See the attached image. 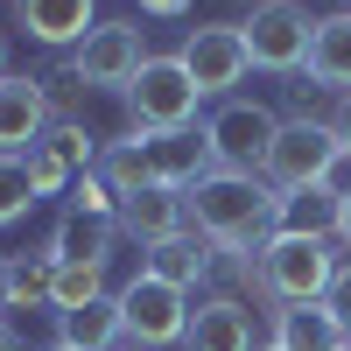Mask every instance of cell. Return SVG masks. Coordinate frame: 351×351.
Listing matches in <instances>:
<instances>
[{"mask_svg":"<svg viewBox=\"0 0 351 351\" xmlns=\"http://www.w3.org/2000/svg\"><path fill=\"white\" fill-rule=\"evenodd\" d=\"M183 204H190V232H204L218 253H260L274 239V183L267 176L211 169L197 190H183Z\"/></svg>","mask_w":351,"mask_h":351,"instance_id":"cell-1","label":"cell"},{"mask_svg":"<svg viewBox=\"0 0 351 351\" xmlns=\"http://www.w3.org/2000/svg\"><path fill=\"white\" fill-rule=\"evenodd\" d=\"M344 8H351V0H344Z\"/></svg>","mask_w":351,"mask_h":351,"instance_id":"cell-39","label":"cell"},{"mask_svg":"<svg viewBox=\"0 0 351 351\" xmlns=\"http://www.w3.org/2000/svg\"><path fill=\"white\" fill-rule=\"evenodd\" d=\"M344 351H351V344H344Z\"/></svg>","mask_w":351,"mask_h":351,"instance_id":"cell-40","label":"cell"},{"mask_svg":"<svg viewBox=\"0 0 351 351\" xmlns=\"http://www.w3.org/2000/svg\"><path fill=\"white\" fill-rule=\"evenodd\" d=\"M246 49H253V71H281L295 77L309 64V36H316V14L302 0H274V8H253L246 21Z\"/></svg>","mask_w":351,"mask_h":351,"instance_id":"cell-8","label":"cell"},{"mask_svg":"<svg viewBox=\"0 0 351 351\" xmlns=\"http://www.w3.org/2000/svg\"><path fill=\"white\" fill-rule=\"evenodd\" d=\"M337 190H344V211H337V239L351 246V183H337Z\"/></svg>","mask_w":351,"mask_h":351,"instance_id":"cell-31","label":"cell"},{"mask_svg":"<svg viewBox=\"0 0 351 351\" xmlns=\"http://www.w3.org/2000/svg\"><path fill=\"white\" fill-rule=\"evenodd\" d=\"M176 56H183V71L197 77L204 99H232V84H246V71H253V49H246L239 21H197Z\"/></svg>","mask_w":351,"mask_h":351,"instance_id":"cell-7","label":"cell"},{"mask_svg":"<svg viewBox=\"0 0 351 351\" xmlns=\"http://www.w3.org/2000/svg\"><path fill=\"white\" fill-rule=\"evenodd\" d=\"M0 316H8V253H0Z\"/></svg>","mask_w":351,"mask_h":351,"instance_id":"cell-33","label":"cell"},{"mask_svg":"<svg viewBox=\"0 0 351 351\" xmlns=\"http://www.w3.org/2000/svg\"><path fill=\"white\" fill-rule=\"evenodd\" d=\"M14 28L43 49H77L99 28V0H14Z\"/></svg>","mask_w":351,"mask_h":351,"instance_id":"cell-12","label":"cell"},{"mask_svg":"<svg viewBox=\"0 0 351 351\" xmlns=\"http://www.w3.org/2000/svg\"><path fill=\"white\" fill-rule=\"evenodd\" d=\"M274 106H260V99H225L211 120H204V141H211V162L232 169V176H260L267 169V148H274Z\"/></svg>","mask_w":351,"mask_h":351,"instance_id":"cell-5","label":"cell"},{"mask_svg":"<svg viewBox=\"0 0 351 351\" xmlns=\"http://www.w3.org/2000/svg\"><path fill=\"white\" fill-rule=\"evenodd\" d=\"M120 324H127V344L169 351V344H183V330H190V295L141 267V274L120 288Z\"/></svg>","mask_w":351,"mask_h":351,"instance_id":"cell-6","label":"cell"},{"mask_svg":"<svg viewBox=\"0 0 351 351\" xmlns=\"http://www.w3.org/2000/svg\"><path fill=\"white\" fill-rule=\"evenodd\" d=\"M120 232L127 239H141V246H169V239H183L190 232V204H183V190H141V197H127L120 204Z\"/></svg>","mask_w":351,"mask_h":351,"instance_id":"cell-14","label":"cell"},{"mask_svg":"<svg viewBox=\"0 0 351 351\" xmlns=\"http://www.w3.org/2000/svg\"><path fill=\"white\" fill-rule=\"evenodd\" d=\"M120 99H127L134 134H183V127H197V106H204L197 77L183 71V56H148Z\"/></svg>","mask_w":351,"mask_h":351,"instance_id":"cell-4","label":"cell"},{"mask_svg":"<svg viewBox=\"0 0 351 351\" xmlns=\"http://www.w3.org/2000/svg\"><path fill=\"white\" fill-rule=\"evenodd\" d=\"M330 127H337V141H344V162H351V92L337 99V120H330Z\"/></svg>","mask_w":351,"mask_h":351,"instance_id":"cell-30","label":"cell"},{"mask_svg":"<svg viewBox=\"0 0 351 351\" xmlns=\"http://www.w3.org/2000/svg\"><path fill=\"white\" fill-rule=\"evenodd\" d=\"M302 77L316 84V92H330V99H344V92H351V8H344V14H324V21H316Z\"/></svg>","mask_w":351,"mask_h":351,"instance_id":"cell-17","label":"cell"},{"mask_svg":"<svg viewBox=\"0 0 351 351\" xmlns=\"http://www.w3.org/2000/svg\"><path fill=\"white\" fill-rule=\"evenodd\" d=\"M56 127V99H49V77H28L8 71L0 77V155H28L36 141Z\"/></svg>","mask_w":351,"mask_h":351,"instance_id":"cell-10","label":"cell"},{"mask_svg":"<svg viewBox=\"0 0 351 351\" xmlns=\"http://www.w3.org/2000/svg\"><path fill=\"white\" fill-rule=\"evenodd\" d=\"M330 316H337V324H344V337H351V260H344V267H337V281H330Z\"/></svg>","mask_w":351,"mask_h":351,"instance_id":"cell-28","label":"cell"},{"mask_svg":"<svg viewBox=\"0 0 351 351\" xmlns=\"http://www.w3.org/2000/svg\"><path fill=\"white\" fill-rule=\"evenodd\" d=\"M232 8H246V14H253V8H274V0H232Z\"/></svg>","mask_w":351,"mask_h":351,"instance_id":"cell-34","label":"cell"},{"mask_svg":"<svg viewBox=\"0 0 351 351\" xmlns=\"http://www.w3.org/2000/svg\"><path fill=\"white\" fill-rule=\"evenodd\" d=\"M49 351H77V344H49Z\"/></svg>","mask_w":351,"mask_h":351,"instance_id":"cell-36","label":"cell"},{"mask_svg":"<svg viewBox=\"0 0 351 351\" xmlns=\"http://www.w3.org/2000/svg\"><path fill=\"white\" fill-rule=\"evenodd\" d=\"M112 239H120V225L112 218H84V211H56V225H49V260H71V267H112Z\"/></svg>","mask_w":351,"mask_h":351,"instance_id":"cell-15","label":"cell"},{"mask_svg":"<svg viewBox=\"0 0 351 351\" xmlns=\"http://www.w3.org/2000/svg\"><path fill=\"white\" fill-rule=\"evenodd\" d=\"M0 351H21V337H14V324L0 316Z\"/></svg>","mask_w":351,"mask_h":351,"instance_id":"cell-32","label":"cell"},{"mask_svg":"<svg viewBox=\"0 0 351 351\" xmlns=\"http://www.w3.org/2000/svg\"><path fill=\"white\" fill-rule=\"evenodd\" d=\"M56 344H77V351H120L127 324H120V295H99L71 316H56Z\"/></svg>","mask_w":351,"mask_h":351,"instance_id":"cell-20","label":"cell"},{"mask_svg":"<svg viewBox=\"0 0 351 351\" xmlns=\"http://www.w3.org/2000/svg\"><path fill=\"white\" fill-rule=\"evenodd\" d=\"M148 64V43H141V21H99L92 36L71 49V77L99 84V92H127Z\"/></svg>","mask_w":351,"mask_h":351,"instance_id":"cell-9","label":"cell"},{"mask_svg":"<svg viewBox=\"0 0 351 351\" xmlns=\"http://www.w3.org/2000/svg\"><path fill=\"white\" fill-rule=\"evenodd\" d=\"M36 204H43V197H36V183H28V162H21V155H0V232L21 225Z\"/></svg>","mask_w":351,"mask_h":351,"instance_id":"cell-24","label":"cell"},{"mask_svg":"<svg viewBox=\"0 0 351 351\" xmlns=\"http://www.w3.org/2000/svg\"><path fill=\"white\" fill-rule=\"evenodd\" d=\"M43 141H49V148L64 155V162H71L77 176H84V169H99V148H106V141H92V134H84V120H56V127H49Z\"/></svg>","mask_w":351,"mask_h":351,"instance_id":"cell-26","label":"cell"},{"mask_svg":"<svg viewBox=\"0 0 351 351\" xmlns=\"http://www.w3.org/2000/svg\"><path fill=\"white\" fill-rule=\"evenodd\" d=\"M120 351H141V344H120Z\"/></svg>","mask_w":351,"mask_h":351,"instance_id":"cell-38","label":"cell"},{"mask_svg":"<svg viewBox=\"0 0 351 351\" xmlns=\"http://www.w3.org/2000/svg\"><path fill=\"white\" fill-rule=\"evenodd\" d=\"M99 176H106V190L112 197H141V190H155L148 183V162H141V141L127 134V141H106V148H99Z\"/></svg>","mask_w":351,"mask_h":351,"instance_id":"cell-22","label":"cell"},{"mask_svg":"<svg viewBox=\"0 0 351 351\" xmlns=\"http://www.w3.org/2000/svg\"><path fill=\"white\" fill-rule=\"evenodd\" d=\"M253 267H260V295L281 309V302H324L344 260H337L330 239H295V232H274V239L253 253Z\"/></svg>","mask_w":351,"mask_h":351,"instance_id":"cell-2","label":"cell"},{"mask_svg":"<svg viewBox=\"0 0 351 351\" xmlns=\"http://www.w3.org/2000/svg\"><path fill=\"white\" fill-rule=\"evenodd\" d=\"M0 77H8V36H0Z\"/></svg>","mask_w":351,"mask_h":351,"instance_id":"cell-35","label":"cell"},{"mask_svg":"<svg viewBox=\"0 0 351 351\" xmlns=\"http://www.w3.org/2000/svg\"><path fill=\"white\" fill-rule=\"evenodd\" d=\"M267 344H281V351H344L351 337H344V324L330 316V302H281Z\"/></svg>","mask_w":351,"mask_h":351,"instance_id":"cell-18","label":"cell"},{"mask_svg":"<svg viewBox=\"0 0 351 351\" xmlns=\"http://www.w3.org/2000/svg\"><path fill=\"white\" fill-rule=\"evenodd\" d=\"M337 169H344L337 127L324 120V112H295V120H281L260 176H267L274 190H309V183H337Z\"/></svg>","mask_w":351,"mask_h":351,"instance_id":"cell-3","label":"cell"},{"mask_svg":"<svg viewBox=\"0 0 351 351\" xmlns=\"http://www.w3.org/2000/svg\"><path fill=\"white\" fill-rule=\"evenodd\" d=\"M337 211H344V190L337 183L274 190V232H295V239H337Z\"/></svg>","mask_w":351,"mask_h":351,"instance_id":"cell-16","label":"cell"},{"mask_svg":"<svg viewBox=\"0 0 351 351\" xmlns=\"http://www.w3.org/2000/svg\"><path fill=\"white\" fill-rule=\"evenodd\" d=\"M183 351H260L253 344V309L239 295H204V302H190Z\"/></svg>","mask_w":351,"mask_h":351,"instance_id":"cell-13","label":"cell"},{"mask_svg":"<svg viewBox=\"0 0 351 351\" xmlns=\"http://www.w3.org/2000/svg\"><path fill=\"white\" fill-rule=\"evenodd\" d=\"M134 8L148 14V21H183V14H190V0H134Z\"/></svg>","mask_w":351,"mask_h":351,"instance_id":"cell-29","label":"cell"},{"mask_svg":"<svg viewBox=\"0 0 351 351\" xmlns=\"http://www.w3.org/2000/svg\"><path fill=\"white\" fill-rule=\"evenodd\" d=\"M56 260L49 253H8V309H49Z\"/></svg>","mask_w":351,"mask_h":351,"instance_id":"cell-21","label":"cell"},{"mask_svg":"<svg viewBox=\"0 0 351 351\" xmlns=\"http://www.w3.org/2000/svg\"><path fill=\"white\" fill-rule=\"evenodd\" d=\"M21 162H28V183H36V197H71V183H77V169H71L64 155H56L49 141H36V148H28Z\"/></svg>","mask_w":351,"mask_h":351,"instance_id":"cell-25","label":"cell"},{"mask_svg":"<svg viewBox=\"0 0 351 351\" xmlns=\"http://www.w3.org/2000/svg\"><path fill=\"white\" fill-rule=\"evenodd\" d=\"M71 211H84V218H112V225H120V197L106 190L99 169H84L77 183H71Z\"/></svg>","mask_w":351,"mask_h":351,"instance_id":"cell-27","label":"cell"},{"mask_svg":"<svg viewBox=\"0 0 351 351\" xmlns=\"http://www.w3.org/2000/svg\"><path fill=\"white\" fill-rule=\"evenodd\" d=\"M260 351H281V344H260Z\"/></svg>","mask_w":351,"mask_h":351,"instance_id":"cell-37","label":"cell"},{"mask_svg":"<svg viewBox=\"0 0 351 351\" xmlns=\"http://www.w3.org/2000/svg\"><path fill=\"white\" fill-rule=\"evenodd\" d=\"M148 274H162L169 288H183V295H190V288H204V281L218 274V246L204 239V232H183V239H169V246L148 253Z\"/></svg>","mask_w":351,"mask_h":351,"instance_id":"cell-19","label":"cell"},{"mask_svg":"<svg viewBox=\"0 0 351 351\" xmlns=\"http://www.w3.org/2000/svg\"><path fill=\"white\" fill-rule=\"evenodd\" d=\"M106 295V267H71V260H56V288H49V316H71L84 302Z\"/></svg>","mask_w":351,"mask_h":351,"instance_id":"cell-23","label":"cell"},{"mask_svg":"<svg viewBox=\"0 0 351 351\" xmlns=\"http://www.w3.org/2000/svg\"><path fill=\"white\" fill-rule=\"evenodd\" d=\"M141 141V162H148V183L155 190H197L211 176V141L204 127H183V134H134Z\"/></svg>","mask_w":351,"mask_h":351,"instance_id":"cell-11","label":"cell"}]
</instances>
